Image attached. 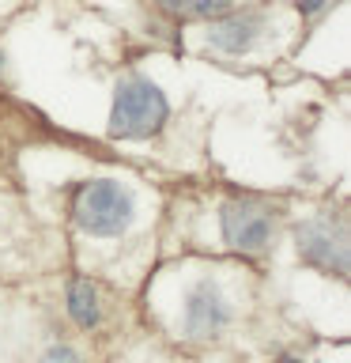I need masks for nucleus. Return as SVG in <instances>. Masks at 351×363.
Wrapping results in <instances>:
<instances>
[{
	"instance_id": "obj_1",
	"label": "nucleus",
	"mask_w": 351,
	"mask_h": 363,
	"mask_svg": "<svg viewBox=\"0 0 351 363\" xmlns=\"http://www.w3.org/2000/svg\"><path fill=\"white\" fill-rule=\"evenodd\" d=\"M166 95L159 91L151 79L132 76L117 87V99H113V113H110V133L121 136V140H144V136H155L166 121Z\"/></svg>"
},
{
	"instance_id": "obj_2",
	"label": "nucleus",
	"mask_w": 351,
	"mask_h": 363,
	"mask_svg": "<svg viewBox=\"0 0 351 363\" xmlns=\"http://www.w3.org/2000/svg\"><path fill=\"white\" fill-rule=\"evenodd\" d=\"M72 216L76 223L84 227L87 235H121L125 227L132 220V201L129 193H125L117 182L110 178H98V182H87V186H79L76 201H72Z\"/></svg>"
},
{
	"instance_id": "obj_3",
	"label": "nucleus",
	"mask_w": 351,
	"mask_h": 363,
	"mask_svg": "<svg viewBox=\"0 0 351 363\" xmlns=\"http://www.w3.org/2000/svg\"><path fill=\"white\" fill-rule=\"evenodd\" d=\"M223 238L242 254H260L272 242V212L253 201H231L223 204Z\"/></svg>"
},
{
	"instance_id": "obj_4",
	"label": "nucleus",
	"mask_w": 351,
	"mask_h": 363,
	"mask_svg": "<svg viewBox=\"0 0 351 363\" xmlns=\"http://www.w3.org/2000/svg\"><path fill=\"white\" fill-rule=\"evenodd\" d=\"M294 238H299V254L310 261V265L328 269V272H336V277L347 272V235H344V227L333 231V223L313 220V223H302L299 231H294Z\"/></svg>"
},
{
	"instance_id": "obj_5",
	"label": "nucleus",
	"mask_w": 351,
	"mask_h": 363,
	"mask_svg": "<svg viewBox=\"0 0 351 363\" xmlns=\"http://www.w3.org/2000/svg\"><path fill=\"white\" fill-rule=\"evenodd\" d=\"M226 325V303L212 280H200L185 303V329L189 337H215Z\"/></svg>"
},
{
	"instance_id": "obj_6",
	"label": "nucleus",
	"mask_w": 351,
	"mask_h": 363,
	"mask_svg": "<svg viewBox=\"0 0 351 363\" xmlns=\"http://www.w3.org/2000/svg\"><path fill=\"white\" fill-rule=\"evenodd\" d=\"M257 34H260V16H231V19L212 23L208 42L223 53H246V50H253Z\"/></svg>"
},
{
	"instance_id": "obj_7",
	"label": "nucleus",
	"mask_w": 351,
	"mask_h": 363,
	"mask_svg": "<svg viewBox=\"0 0 351 363\" xmlns=\"http://www.w3.org/2000/svg\"><path fill=\"white\" fill-rule=\"evenodd\" d=\"M68 314L76 318V325H98V291H95V284L84 280V277H76L72 284H68Z\"/></svg>"
},
{
	"instance_id": "obj_8",
	"label": "nucleus",
	"mask_w": 351,
	"mask_h": 363,
	"mask_svg": "<svg viewBox=\"0 0 351 363\" xmlns=\"http://www.w3.org/2000/svg\"><path fill=\"white\" fill-rule=\"evenodd\" d=\"M234 0H159L163 11H174V16H219Z\"/></svg>"
},
{
	"instance_id": "obj_9",
	"label": "nucleus",
	"mask_w": 351,
	"mask_h": 363,
	"mask_svg": "<svg viewBox=\"0 0 351 363\" xmlns=\"http://www.w3.org/2000/svg\"><path fill=\"white\" fill-rule=\"evenodd\" d=\"M38 363H79V356L72 348H64V345H57V348H50L45 356L38 359Z\"/></svg>"
},
{
	"instance_id": "obj_10",
	"label": "nucleus",
	"mask_w": 351,
	"mask_h": 363,
	"mask_svg": "<svg viewBox=\"0 0 351 363\" xmlns=\"http://www.w3.org/2000/svg\"><path fill=\"white\" fill-rule=\"evenodd\" d=\"M328 4V0H299V8L306 11V16H313V11H321Z\"/></svg>"
},
{
	"instance_id": "obj_11",
	"label": "nucleus",
	"mask_w": 351,
	"mask_h": 363,
	"mask_svg": "<svg viewBox=\"0 0 351 363\" xmlns=\"http://www.w3.org/2000/svg\"><path fill=\"white\" fill-rule=\"evenodd\" d=\"M283 363H302V359H294V356H287V359H283Z\"/></svg>"
}]
</instances>
